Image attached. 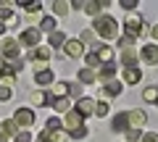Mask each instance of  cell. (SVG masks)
I'll return each instance as SVG.
<instances>
[{
    "label": "cell",
    "mask_w": 158,
    "mask_h": 142,
    "mask_svg": "<svg viewBox=\"0 0 158 142\" xmlns=\"http://www.w3.org/2000/svg\"><path fill=\"white\" fill-rule=\"evenodd\" d=\"M92 32L103 40H116L118 37V24L116 16H108V13H98L95 21H92Z\"/></svg>",
    "instance_id": "obj_1"
},
{
    "label": "cell",
    "mask_w": 158,
    "mask_h": 142,
    "mask_svg": "<svg viewBox=\"0 0 158 142\" xmlns=\"http://www.w3.org/2000/svg\"><path fill=\"white\" fill-rule=\"evenodd\" d=\"M148 32V26H145V18L142 16H137V13H132V16H127L124 18V34H129V37H140V34H145Z\"/></svg>",
    "instance_id": "obj_2"
},
{
    "label": "cell",
    "mask_w": 158,
    "mask_h": 142,
    "mask_svg": "<svg viewBox=\"0 0 158 142\" xmlns=\"http://www.w3.org/2000/svg\"><path fill=\"white\" fill-rule=\"evenodd\" d=\"M40 37H42V32H40L37 26H27L21 34H19V40H16V42L32 50V47H40Z\"/></svg>",
    "instance_id": "obj_3"
},
{
    "label": "cell",
    "mask_w": 158,
    "mask_h": 142,
    "mask_svg": "<svg viewBox=\"0 0 158 142\" xmlns=\"http://www.w3.org/2000/svg\"><path fill=\"white\" fill-rule=\"evenodd\" d=\"M0 50H3V55H0V58H3L6 63L21 58V55H19V53H21V45H19L16 40H3V42H0Z\"/></svg>",
    "instance_id": "obj_4"
},
{
    "label": "cell",
    "mask_w": 158,
    "mask_h": 142,
    "mask_svg": "<svg viewBox=\"0 0 158 142\" xmlns=\"http://www.w3.org/2000/svg\"><path fill=\"white\" fill-rule=\"evenodd\" d=\"M34 121H37V119H34V111L32 108H19L16 113H13V124L21 126V129H29Z\"/></svg>",
    "instance_id": "obj_5"
},
{
    "label": "cell",
    "mask_w": 158,
    "mask_h": 142,
    "mask_svg": "<svg viewBox=\"0 0 158 142\" xmlns=\"http://www.w3.org/2000/svg\"><path fill=\"white\" fill-rule=\"evenodd\" d=\"M29 58L37 63V71H42V66L53 58V50L50 47H32V50H29Z\"/></svg>",
    "instance_id": "obj_6"
},
{
    "label": "cell",
    "mask_w": 158,
    "mask_h": 142,
    "mask_svg": "<svg viewBox=\"0 0 158 142\" xmlns=\"http://www.w3.org/2000/svg\"><path fill=\"white\" fill-rule=\"evenodd\" d=\"M74 111H77L82 119H87V116H95V97H79V100L74 103Z\"/></svg>",
    "instance_id": "obj_7"
},
{
    "label": "cell",
    "mask_w": 158,
    "mask_h": 142,
    "mask_svg": "<svg viewBox=\"0 0 158 142\" xmlns=\"http://www.w3.org/2000/svg\"><path fill=\"white\" fill-rule=\"evenodd\" d=\"M140 61L148 63V66H156L158 63V45L156 42H148V45L140 47Z\"/></svg>",
    "instance_id": "obj_8"
},
{
    "label": "cell",
    "mask_w": 158,
    "mask_h": 142,
    "mask_svg": "<svg viewBox=\"0 0 158 142\" xmlns=\"http://www.w3.org/2000/svg\"><path fill=\"white\" fill-rule=\"evenodd\" d=\"M127 119H129V129H140V126L148 124V113L142 108H132L127 111Z\"/></svg>",
    "instance_id": "obj_9"
},
{
    "label": "cell",
    "mask_w": 158,
    "mask_h": 142,
    "mask_svg": "<svg viewBox=\"0 0 158 142\" xmlns=\"http://www.w3.org/2000/svg\"><path fill=\"white\" fill-rule=\"evenodd\" d=\"M79 126H85V119H82V116H79L77 113V111H69V113H66V119H63V132H66V134H69V132H74V129H79Z\"/></svg>",
    "instance_id": "obj_10"
},
{
    "label": "cell",
    "mask_w": 158,
    "mask_h": 142,
    "mask_svg": "<svg viewBox=\"0 0 158 142\" xmlns=\"http://www.w3.org/2000/svg\"><path fill=\"white\" fill-rule=\"evenodd\" d=\"M113 74H116V61L103 63V66L95 71V79L100 82V84H106V82H111V79H113Z\"/></svg>",
    "instance_id": "obj_11"
},
{
    "label": "cell",
    "mask_w": 158,
    "mask_h": 142,
    "mask_svg": "<svg viewBox=\"0 0 158 142\" xmlns=\"http://www.w3.org/2000/svg\"><path fill=\"white\" fill-rule=\"evenodd\" d=\"M63 55L66 58H82L85 55V45L79 40H66V45H63Z\"/></svg>",
    "instance_id": "obj_12"
},
{
    "label": "cell",
    "mask_w": 158,
    "mask_h": 142,
    "mask_svg": "<svg viewBox=\"0 0 158 142\" xmlns=\"http://www.w3.org/2000/svg\"><path fill=\"white\" fill-rule=\"evenodd\" d=\"M121 92H124V84H121V82H116V79H111V82H106V84H103L100 95H103V97H118Z\"/></svg>",
    "instance_id": "obj_13"
},
{
    "label": "cell",
    "mask_w": 158,
    "mask_h": 142,
    "mask_svg": "<svg viewBox=\"0 0 158 142\" xmlns=\"http://www.w3.org/2000/svg\"><path fill=\"white\" fill-rule=\"evenodd\" d=\"M34 82H37L40 87L56 84V74H53V68H42V71H37V74H34Z\"/></svg>",
    "instance_id": "obj_14"
},
{
    "label": "cell",
    "mask_w": 158,
    "mask_h": 142,
    "mask_svg": "<svg viewBox=\"0 0 158 142\" xmlns=\"http://www.w3.org/2000/svg\"><path fill=\"white\" fill-rule=\"evenodd\" d=\"M111 129L113 132H129V119H127V111H121V113H116L113 116V121H111Z\"/></svg>",
    "instance_id": "obj_15"
},
{
    "label": "cell",
    "mask_w": 158,
    "mask_h": 142,
    "mask_svg": "<svg viewBox=\"0 0 158 142\" xmlns=\"http://www.w3.org/2000/svg\"><path fill=\"white\" fill-rule=\"evenodd\" d=\"M92 53H95V58L100 61V66H103V63H111V61H113V47H111V45H98Z\"/></svg>",
    "instance_id": "obj_16"
},
{
    "label": "cell",
    "mask_w": 158,
    "mask_h": 142,
    "mask_svg": "<svg viewBox=\"0 0 158 142\" xmlns=\"http://www.w3.org/2000/svg\"><path fill=\"white\" fill-rule=\"evenodd\" d=\"M66 40H69L66 34H63V32H58V29H56L53 34H48V47H50V50H58V47H61V50H63Z\"/></svg>",
    "instance_id": "obj_17"
},
{
    "label": "cell",
    "mask_w": 158,
    "mask_h": 142,
    "mask_svg": "<svg viewBox=\"0 0 158 142\" xmlns=\"http://www.w3.org/2000/svg\"><path fill=\"white\" fill-rule=\"evenodd\" d=\"M121 79H124L127 84H137V82L142 79V68H140V66H135V68H124V71H121Z\"/></svg>",
    "instance_id": "obj_18"
},
{
    "label": "cell",
    "mask_w": 158,
    "mask_h": 142,
    "mask_svg": "<svg viewBox=\"0 0 158 142\" xmlns=\"http://www.w3.org/2000/svg\"><path fill=\"white\" fill-rule=\"evenodd\" d=\"M56 26H58V21H56V16H42V21H40V32L42 34H53L56 32Z\"/></svg>",
    "instance_id": "obj_19"
},
{
    "label": "cell",
    "mask_w": 158,
    "mask_h": 142,
    "mask_svg": "<svg viewBox=\"0 0 158 142\" xmlns=\"http://www.w3.org/2000/svg\"><path fill=\"white\" fill-rule=\"evenodd\" d=\"M69 90H71V84H69V82H56V84H53V90H48V92H50L56 100H61V97L69 95Z\"/></svg>",
    "instance_id": "obj_20"
},
{
    "label": "cell",
    "mask_w": 158,
    "mask_h": 142,
    "mask_svg": "<svg viewBox=\"0 0 158 142\" xmlns=\"http://www.w3.org/2000/svg\"><path fill=\"white\" fill-rule=\"evenodd\" d=\"M121 63H124V68H135L137 66V53L135 50H124L121 53Z\"/></svg>",
    "instance_id": "obj_21"
},
{
    "label": "cell",
    "mask_w": 158,
    "mask_h": 142,
    "mask_svg": "<svg viewBox=\"0 0 158 142\" xmlns=\"http://www.w3.org/2000/svg\"><path fill=\"white\" fill-rule=\"evenodd\" d=\"M77 76H79V84H95V71L92 68H82Z\"/></svg>",
    "instance_id": "obj_22"
},
{
    "label": "cell",
    "mask_w": 158,
    "mask_h": 142,
    "mask_svg": "<svg viewBox=\"0 0 158 142\" xmlns=\"http://www.w3.org/2000/svg\"><path fill=\"white\" fill-rule=\"evenodd\" d=\"M116 45L121 47V50H132V47L137 45V40H135V37H129V34H121V37L116 40Z\"/></svg>",
    "instance_id": "obj_23"
},
{
    "label": "cell",
    "mask_w": 158,
    "mask_h": 142,
    "mask_svg": "<svg viewBox=\"0 0 158 142\" xmlns=\"http://www.w3.org/2000/svg\"><path fill=\"white\" fill-rule=\"evenodd\" d=\"M142 100L156 105V100H158V87H145V90H142Z\"/></svg>",
    "instance_id": "obj_24"
},
{
    "label": "cell",
    "mask_w": 158,
    "mask_h": 142,
    "mask_svg": "<svg viewBox=\"0 0 158 142\" xmlns=\"http://www.w3.org/2000/svg\"><path fill=\"white\" fill-rule=\"evenodd\" d=\"M108 100H95V116L98 119H103V116H108Z\"/></svg>",
    "instance_id": "obj_25"
},
{
    "label": "cell",
    "mask_w": 158,
    "mask_h": 142,
    "mask_svg": "<svg viewBox=\"0 0 158 142\" xmlns=\"http://www.w3.org/2000/svg\"><path fill=\"white\" fill-rule=\"evenodd\" d=\"M53 108H56L58 113H69V111H71V103H69V97H61V100L53 103Z\"/></svg>",
    "instance_id": "obj_26"
},
{
    "label": "cell",
    "mask_w": 158,
    "mask_h": 142,
    "mask_svg": "<svg viewBox=\"0 0 158 142\" xmlns=\"http://www.w3.org/2000/svg\"><path fill=\"white\" fill-rule=\"evenodd\" d=\"M13 97V87L11 84H0V103H8Z\"/></svg>",
    "instance_id": "obj_27"
},
{
    "label": "cell",
    "mask_w": 158,
    "mask_h": 142,
    "mask_svg": "<svg viewBox=\"0 0 158 142\" xmlns=\"http://www.w3.org/2000/svg\"><path fill=\"white\" fill-rule=\"evenodd\" d=\"M45 129H50V132H61L63 129V121L58 119V116H50V119H48V126Z\"/></svg>",
    "instance_id": "obj_28"
},
{
    "label": "cell",
    "mask_w": 158,
    "mask_h": 142,
    "mask_svg": "<svg viewBox=\"0 0 158 142\" xmlns=\"http://www.w3.org/2000/svg\"><path fill=\"white\" fill-rule=\"evenodd\" d=\"M87 134H90V129H87V126H79V129L69 132V140H85Z\"/></svg>",
    "instance_id": "obj_29"
},
{
    "label": "cell",
    "mask_w": 158,
    "mask_h": 142,
    "mask_svg": "<svg viewBox=\"0 0 158 142\" xmlns=\"http://www.w3.org/2000/svg\"><path fill=\"white\" fill-rule=\"evenodd\" d=\"M32 103H34V105H50L48 92H34V95H32Z\"/></svg>",
    "instance_id": "obj_30"
},
{
    "label": "cell",
    "mask_w": 158,
    "mask_h": 142,
    "mask_svg": "<svg viewBox=\"0 0 158 142\" xmlns=\"http://www.w3.org/2000/svg\"><path fill=\"white\" fill-rule=\"evenodd\" d=\"M3 129H6V134H8V137H16V134H19V126L13 124V119L3 121Z\"/></svg>",
    "instance_id": "obj_31"
},
{
    "label": "cell",
    "mask_w": 158,
    "mask_h": 142,
    "mask_svg": "<svg viewBox=\"0 0 158 142\" xmlns=\"http://www.w3.org/2000/svg\"><path fill=\"white\" fill-rule=\"evenodd\" d=\"M69 8H71V6H69V3H63V0H58V3H53V11H56L58 16H66V13H69Z\"/></svg>",
    "instance_id": "obj_32"
},
{
    "label": "cell",
    "mask_w": 158,
    "mask_h": 142,
    "mask_svg": "<svg viewBox=\"0 0 158 142\" xmlns=\"http://www.w3.org/2000/svg\"><path fill=\"white\" fill-rule=\"evenodd\" d=\"M21 8L27 13H40V11H42V3H21Z\"/></svg>",
    "instance_id": "obj_33"
},
{
    "label": "cell",
    "mask_w": 158,
    "mask_h": 142,
    "mask_svg": "<svg viewBox=\"0 0 158 142\" xmlns=\"http://www.w3.org/2000/svg\"><path fill=\"white\" fill-rule=\"evenodd\" d=\"M85 61H87V66H85V68H100V61L95 58V53H87Z\"/></svg>",
    "instance_id": "obj_34"
},
{
    "label": "cell",
    "mask_w": 158,
    "mask_h": 142,
    "mask_svg": "<svg viewBox=\"0 0 158 142\" xmlns=\"http://www.w3.org/2000/svg\"><path fill=\"white\" fill-rule=\"evenodd\" d=\"M95 40V32H92V29H85V32L79 34V42H82V45H87V42H92Z\"/></svg>",
    "instance_id": "obj_35"
},
{
    "label": "cell",
    "mask_w": 158,
    "mask_h": 142,
    "mask_svg": "<svg viewBox=\"0 0 158 142\" xmlns=\"http://www.w3.org/2000/svg\"><path fill=\"white\" fill-rule=\"evenodd\" d=\"M142 140V132L140 129H129L127 132V142H140Z\"/></svg>",
    "instance_id": "obj_36"
},
{
    "label": "cell",
    "mask_w": 158,
    "mask_h": 142,
    "mask_svg": "<svg viewBox=\"0 0 158 142\" xmlns=\"http://www.w3.org/2000/svg\"><path fill=\"white\" fill-rule=\"evenodd\" d=\"M16 142H32V132H27V129L19 132V134H16Z\"/></svg>",
    "instance_id": "obj_37"
},
{
    "label": "cell",
    "mask_w": 158,
    "mask_h": 142,
    "mask_svg": "<svg viewBox=\"0 0 158 142\" xmlns=\"http://www.w3.org/2000/svg\"><path fill=\"white\" fill-rule=\"evenodd\" d=\"M140 142H158V132H145Z\"/></svg>",
    "instance_id": "obj_38"
},
{
    "label": "cell",
    "mask_w": 158,
    "mask_h": 142,
    "mask_svg": "<svg viewBox=\"0 0 158 142\" xmlns=\"http://www.w3.org/2000/svg\"><path fill=\"white\" fill-rule=\"evenodd\" d=\"M69 95H74V97H85V95H82V84H71Z\"/></svg>",
    "instance_id": "obj_39"
},
{
    "label": "cell",
    "mask_w": 158,
    "mask_h": 142,
    "mask_svg": "<svg viewBox=\"0 0 158 142\" xmlns=\"http://www.w3.org/2000/svg\"><path fill=\"white\" fill-rule=\"evenodd\" d=\"M121 8H127V11H132V8H137L135 0H121Z\"/></svg>",
    "instance_id": "obj_40"
},
{
    "label": "cell",
    "mask_w": 158,
    "mask_h": 142,
    "mask_svg": "<svg viewBox=\"0 0 158 142\" xmlns=\"http://www.w3.org/2000/svg\"><path fill=\"white\" fill-rule=\"evenodd\" d=\"M150 34H153V40H156V45H158V24H156V26L150 29Z\"/></svg>",
    "instance_id": "obj_41"
},
{
    "label": "cell",
    "mask_w": 158,
    "mask_h": 142,
    "mask_svg": "<svg viewBox=\"0 0 158 142\" xmlns=\"http://www.w3.org/2000/svg\"><path fill=\"white\" fill-rule=\"evenodd\" d=\"M6 68H8V63L3 61V58H0V76H3V71H6Z\"/></svg>",
    "instance_id": "obj_42"
},
{
    "label": "cell",
    "mask_w": 158,
    "mask_h": 142,
    "mask_svg": "<svg viewBox=\"0 0 158 142\" xmlns=\"http://www.w3.org/2000/svg\"><path fill=\"white\" fill-rule=\"evenodd\" d=\"M6 32H8V26H6L3 21H0V34H6Z\"/></svg>",
    "instance_id": "obj_43"
},
{
    "label": "cell",
    "mask_w": 158,
    "mask_h": 142,
    "mask_svg": "<svg viewBox=\"0 0 158 142\" xmlns=\"http://www.w3.org/2000/svg\"><path fill=\"white\" fill-rule=\"evenodd\" d=\"M156 105H158V100H156Z\"/></svg>",
    "instance_id": "obj_44"
}]
</instances>
